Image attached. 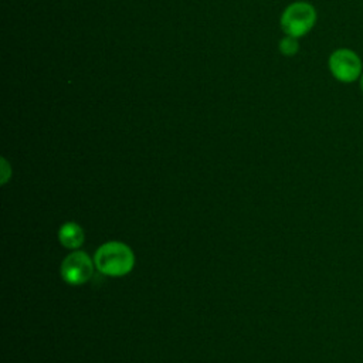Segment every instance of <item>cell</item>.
<instances>
[{
  "label": "cell",
  "mask_w": 363,
  "mask_h": 363,
  "mask_svg": "<svg viewBox=\"0 0 363 363\" xmlns=\"http://www.w3.org/2000/svg\"><path fill=\"white\" fill-rule=\"evenodd\" d=\"M95 267L105 275L122 277L132 271L135 257L132 250L119 241H111L101 245L94 257Z\"/></svg>",
  "instance_id": "obj_1"
},
{
  "label": "cell",
  "mask_w": 363,
  "mask_h": 363,
  "mask_svg": "<svg viewBox=\"0 0 363 363\" xmlns=\"http://www.w3.org/2000/svg\"><path fill=\"white\" fill-rule=\"evenodd\" d=\"M315 10L308 3H294L282 14L281 24L288 35L299 37L311 30L315 23Z\"/></svg>",
  "instance_id": "obj_2"
},
{
  "label": "cell",
  "mask_w": 363,
  "mask_h": 363,
  "mask_svg": "<svg viewBox=\"0 0 363 363\" xmlns=\"http://www.w3.org/2000/svg\"><path fill=\"white\" fill-rule=\"evenodd\" d=\"M94 272V262L84 251L69 254L61 264V275L71 285L85 284Z\"/></svg>",
  "instance_id": "obj_3"
},
{
  "label": "cell",
  "mask_w": 363,
  "mask_h": 363,
  "mask_svg": "<svg viewBox=\"0 0 363 363\" xmlns=\"http://www.w3.org/2000/svg\"><path fill=\"white\" fill-rule=\"evenodd\" d=\"M329 67L332 74L343 82L354 81L360 74V60L349 50H337L332 54L329 60Z\"/></svg>",
  "instance_id": "obj_4"
},
{
  "label": "cell",
  "mask_w": 363,
  "mask_h": 363,
  "mask_svg": "<svg viewBox=\"0 0 363 363\" xmlns=\"http://www.w3.org/2000/svg\"><path fill=\"white\" fill-rule=\"evenodd\" d=\"M58 238L65 248L75 250L84 242V231L75 223H65L58 231Z\"/></svg>",
  "instance_id": "obj_5"
},
{
  "label": "cell",
  "mask_w": 363,
  "mask_h": 363,
  "mask_svg": "<svg viewBox=\"0 0 363 363\" xmlns=\"http://www.w3.org/2000/svg\"><path fill=\"white\" fill-rule=\"evenodd\" d=\"M296 50H298V43H296L295 37L288 35L286 38H284V40L281 41V51H282L284 54L291 55V54H295Z\"/></svg>",
  "instance_id": "obj_6"
},
{
  "label": "cell",
  "mask_w": 363,
  "mask_h": 363,
  "mask_svg": "<svg viewBox=\"0 0 363 363\" xmlns=\"http://www.w3.org/2000/svg\"><path fill=\"white\" fill-rule=\"evenodd\" d=\"M362 88H363V78H362Z\"/></svg>",
  "instance_id": "obj_7"
}]
</instances>
